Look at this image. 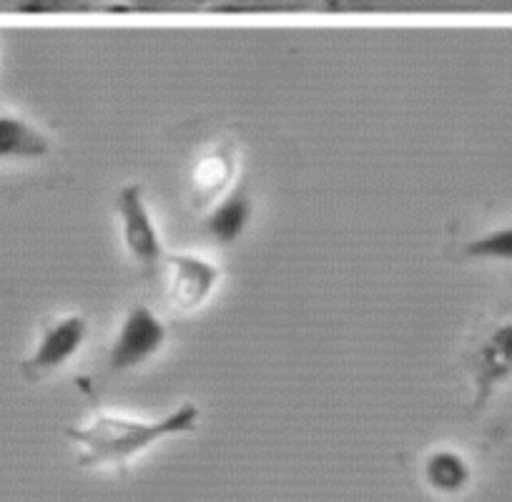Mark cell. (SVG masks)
<instances>
[{
  "label": "cell",
  "instance_id": "cell-2",
  "mask_svg": "<svg viewBox=\"0 0 512 502\" xmlns=\"http://www.w3.org/2000/svg\"><path fill=\"white\" fill-rule=\"evenodd\" d=\"M88 339V319L78 312L56 314L41 324L31 352L23 357L21 374L28 382H43L66 369Z\"/></svg>",
  "mask_w": 512,
  "mask_h": 502
},
{
  "label": "cell",
  "instance_id": "cell-4",
  "mask_svg": "<svg viewBox=\"0 0 512 502\" xmlns=\"http://www.w3.org/2000/svg\"><path fill=\"white\" fill-rule=\"evenodd\" d=\"M116 216L118 226H121L123 249L131 262L144 269L164 264V241H161V231L151 214L149 201H146L144 184L131 181V184L121 186V191L116 194Z\"/></svg>",
  "mask_w": 512,
  "mask_h": 502
},
{
  "label": "cell",
  "instance_id": "cell-3",
  "mask_svg": "<svg viewBox=\"0 0 512 502\" xmlns=\"http://www.w3.org/2000/svg\"><path fill=\"white\" fill-rule=\"evenodd\" d=\"M166 342H169V329L156 309L146 302L131 304L108 347V369L131 372L144 367L166 347Z\"/></svg>",
  "mask_w": 512,
  "mask_h": 502
},
{
  "label": "cell",
  "instance_id": "cell-8",
  "mask_svg": "<svg viewBox=\"0 0 512 502\" xmlns=\"http://www.w3.org/2000/svg\"><path fill=\"white\" fill-rule=\"evenodd\" d=\"M251 214H254V206H251V196L246 194L244 186H231L206 214V231L216 244L231 246L244 236Z\"/></svg>",
  "mask_w": 512,
  "mask_h": 502
},
{
  "label": "cell",
  "instance_id": "cell-6",
  "mask_svg": "<svg viewBox=\"0 0 512 502\" xmlns=\"http://www.w3.org/2000/svg\"><path fill=\"white\" fill-rule=\"evenodd\" d=\"M221 282V269L211 259L179 251L164 259V299L179 314H191L204 307Z\"/></svg>",
  "mask_w": 512,
  "mask_h": 502
},
{
  "label": "cell",
  "instance_id": "cell-7",
  "mask_svg": "<svg viewBox=\"0 0 512 502\" xmlns=\"http://www.w3.org/2000/svg\"><path fill=\"white\" fill-rule=\"evenodd\" d=\"M53 154V139L33 118L0 106V174L28 169Z\"/></svg>",
  "mask_w": 512,
  "mask_h": 502
},
{
  "label": "cell",
  "instance_id": "cell-10",
  "mask_svg": "<svg viewBox=\"0 0 512 502\" xmlns=\"http://www.w3.org/2000/svg\"><path fill=\"white\" fill-rule=\"evenodd\" d=\"M462 254L467 259H475V262L512 264V226H497L487 234L475 236V239L467 241Z\"/></svg>",
  "mask_w": 512,
  "mask_h": 502
},
{
  "label": "cell",
  "instance_id": "cell-11",
  "mask_svg": "<svg viewBox=\"0 0 512 502\" xmlns=\"http://www.w3.org/2000/svg\"><path fill=\"white\" fill-rule=\"evenodd\" d=\"M231 179V169H229V159L224 154H214V156H206V159L199 161L196 166V189L201 194H219L221 184Z\"/></svg>",
  "mask_w": 512,
  "mask_h": 502
},
{
  "label": "cell",
  "instance_id": "cell-1",
  "mask_svg": "<svg viewBox=\"0 0 512 502\" xmlns=\"http://www.w3.org/2000/svg\"><path fill=\"white\" fill-rule=\"evenodd\" d=\"M199 420L201 410L186 400L156 420L98 410L86 425L68 427L66 435L78 447V460L83 467H123L169 437L194 432Z\"/></svg>",
  "mask_w": 512,
  "mask_h": 502
},
{
  "label": "cell",
  "instance_id": "cell-5",
  "mask_svg": "<svg viewBox=\"0 0 512 502\" xmlns=\"http://www.w3.org/2000/svg\"><path fill=\"white\" fill-rule=\"evenodd\" d=\"M472 407L482 410L492 397L512 382V317L502 319L477 342L470 354Z\"/></svg>",
  "mask_w": 512,
  "mask_h": 502
},
{
  "label": "cell",
  "instance_id": "cell-9",
  "mask_svg": "<svg viewBox=\"0 0 512 502\" xmlns=\"http://www.w3.org/2000/svg\"><path fill=\"white\" fill-rule=\"evenodd\" d=\"M422 480L437 495L455 497L470 487L472 467L462 452L452 447H437L422 460Z\"/></svg>",
  "mask_w": 512,
  "mask_h": 502
}]
</instances>
